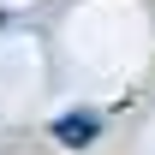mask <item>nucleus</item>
I'll return each mask as SVG.
<instances>
[{"mask_svg": "<svg viewBox=\"0 0 155 155\" xmlns=\"http://www.w3.org/2000/svg\"><path fill=\"white\" fill-rule=\"evenodd\" d=\"M54 137L66 143V149H90V143H96V114H72V119H60Z\"/></svg>", "mask_w": 155, "mask_h": 155, "instance_id": "nucleus-1", "label": "nucleus"}]
</instances>
